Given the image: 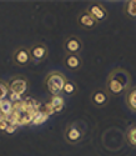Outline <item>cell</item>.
<instances>
[{
    "mask_svg": "<svg viewBox=\"0 0 136 156\" xmlns=\"http://www.w3.org/2000/svg\"><path fill=\"white\" fill-rule=\"evenodd\" d=\"M50 104L52 105V108H54V110H55V112H60V111L64 109V99H63V96H60V95L52 96Z\"/></svg>",
    "mask_w": 136,
    "mask_h": 156,
    "instance_id": "52a82bcc",
    "label": "cell"
},
{
    "mask_svg": "<svg viewBox=\"0 0 136 156\" xmlns=\"http://www.w3.org/2000/svg\"><path fill=\"white\" fill-rule=\"evenodd\" d=\"M127 12L131 16H136V0H131V2H129Z\"/></svg>",
    "mask_w": 136,
    "mask_h": 156,
    "instance_id": "d6986e66",
    "label": "cell"
},
{
    "mask_svg": "<svg viewBox=\"0 0 136 156\" xmlns=\"http://www.w3.org/2000/svg\"><path fill=\"white\" fill-rule=\"evenodd\" d=\"M125 87H126V84H124V80L121 77H117L116 73H114L110 76V79H109V90L113 94H120Z\"/></svg>",
    "mask_w": 136,
    "mask_h": 156,
    "instance_id": "3957f363",
    "label": "cell"
},
{
    "mask_svg": "<svg viewBox=\"0 0 136 156\" xmlns=\"http://www.w3.org/2000/svg\"><path fill=\"white\" fill-rule=\"evenodd\" d=\"M13 104H16L19 101H21V95H18V94H14V93H10V99H9Z\"/></svg>",
    "mask_w": 136,
    "mask_h": 156,
    "instance_id": "44dd1931",
    "label": "cell"
},
{
    "mask_svg": "<svg viewBox=\"0 0 136 156\" xmlns=\"http://www.w3.org/2000/svg\"><path fill=\"white\" fill-rule=\"evenodd\" d=\"M14 59H15L16 64H19V65H26V64L29 62V59H30L29 51L26 50V49H19L16 53H15Z\"/></svg>",
    "mask_w": 136,
    "mask_h": 156,
    "instance_id": "5b68a950",
    "label": "cell"
},
{
    "mask_svg": "<svg viewBox=\"0 0 136 156\" xmlns=\"http://www.w3.org/2000/svg\"><path fill=\"white\" fill-rule=\"evenodd\" d=\"M127 104H129V106L136 111V89H134L127 96Z\"/></svg>",
    "mask_w": 136,
    "mask_h": 156,
    "instance_id": "2e32d148",
    "label": "cell"
},
{
    "mask_svg": "<svg viewBox=\"0 0 136 156\" xmlns=\"http://www.w3.org/2000/svg\"><path fill=\"white\" fill-rule=\"evenodd\" d=\"M66 65L70 69H76V68H79V65H80V60H79V58L76 55L71 54V55H69L66 58Z\"/></svg>",
    "mask_w": 136,
    "mask_h": 156,
    "instance_id": "4fadbf2b",
    "label": "cell"
},
{
    "mask_svg": "<svg viewBox=\"0 0 136 156\" xmlns=\"http://www.w3.org/2000/svg\"><path fill=\"white\" fill-rule=\"evenodd\" d=\"M26 89H28V83H26V80H24V79H14L9 84V91L18 94V95L25 94Z\"/></svg>",
    "mask_w": 136,
    "mask_h": 156,
    "instance_id": "277c9868",
    "label": "cell"
},
{
    "mask_svg": "<svg viewBox=\"0 0 136 156\" xmlns=\"http://www.w3.org/2000/svg\"><path fill=\"white\" fill-rule=\"evenodd\" d=\"M127 140H129V142L131 145L136 146V126L131 127L127 131Z\"/></svg>",
    "mask_w": 136,
    "mask_h": 156,
    "instance_id": "e0dca14e",
    "label": "cell"
},
{
    "mask_svg": "<svg viewBox=\"0 0 136 156\" xmlns=\"http://www.w3.org/2000/svg\"><path fill=\"white\" fill-rule=\"evenodd\" d=\"M90 14L96 19V20H102L105 16H106V12L101 9V6L99 5H92L91 9H90Z\"/></svg>",
    "mask_w": 136,
    "mask_h": 156,
    "instance_id": "9c48e42d",
    "label": "cell"
},
{
    "mask_svg": "<svg viewBox=\"0 0 136 156\" xmlns=\"http://www.w3.org/2000/svg\"><path fill=\"white\" fill-rule=\"evenodd\" d=\"M106 94H104L102 91H98L95 93L94 96H92V101L96 104V105H104V104H106Z\"/></svg>",
    "mask_w": 136,
    "mask_h": 156,
    "instance_id": "5bb4252c",
    "label": "cell"
},
{
    "mask_svg": "<svg viewBox=\"0 0 136 156\" xmlns=\"http://www.w3.org/2000/svg\"><path fill=\"white\" fill-rule=\"evenodd\" d=\"M45 55H46V49L41 45H38V46L33 48V50H31V56L34 59L40 60V59H43Z\"/></svg>",
    "mask_w": 136,
    "mask_h": 156,
    "instance_id": "30bf717a",
    "label": "cell"
},
{
    "mask_svg": "<svg viewBox=\"0 0 136 156\" xmlns=\"http://www.w3.org/2000/svg\"><path fill=\"white\" fill-rule=\"evenodd\" d=\"M66 136H67V139H69L70 141H77L81 137V133L79 131L75 126H71L69 130H67Z\"/></svg>",
    "mask_w": 136,
    "mask_h": 156,
    "instance_id": "7c38bea8",
    "label": "cell"
},
{
    "mask_svg": "<svg viewBox=\"0 0 136 156\" xmlns=\"http://www.w3.org/2000/svg\"><path fill=\"white\" fill-rule=\"evenodd\" d=\"M64 91L66 94H73L75 91V86L71 84V83H66L65 86H64Z\"/></svg>",
    "mask_w": 136,
    "mask_h": 156,
    "instance_id": "ffe728a7",
    "label": "cell"
},
{
    "mask_svg": "<svg viewBox=\"0 0 136 156\" xmlns=\"http://www.w3.org/2000/svg\"><path fill=\"white\" fill-rule=\"evenodd\" d=\"M8 94H9V86L6 84L0 81V100L6 99Z\"/></svg>",
    "mask_w": 136,
    "mask_h": 156,
    "instance_id": "ac0fdd59",
    "label": "cell"
},
{
    "mask_svg": "<svg viewBox=\"0 0 136 156\" xmlns=\"http://www.w3.org/2000/svg\"><path fill=\"white\" fill-rule=\"evenodd\" d=\"M80 49V41L76 37H73L70 40H67L66 43V50L70 51V53H76V51Z\"/></svg>",
    "mask_w": 136,
    "mask_h": 156,
    "instance_id": "8fae6325",
    "label": "cell"
},
{
    "mask_svg": "<svg viewBox=\"0 0 136 156\" xmlns=\"http://www.w3.org/2000/svg\"><path fill=\"white\" fill-rule=\"evenodd\" d=\"M48 118L49 116L45 114V112H43V111H38V114L35 115V118H34V120H33V122L31 124H34V125H41V124H44L46 120H48Z\"/></svg>",
    "mask_w": 136,
    "mask_h": 156,
    "instance_id": "9a60e30c",
    "label": "cell"
},
{
    "mask_svg": "<svg viewBox=\"0 0 136 156\" xmlns=\"http://www.w3.org/2000/svg\"><path fill=\"white\" fill-rule=\"evenodd\" d=\"M80 23H81L83 27L91 28V27H94V25L98 23V20L95 19L91 14H84V15H81V18H80Z\"/></svg>",
    "mask_w": 136,
    "mask_h": 156,
    "instance_id": "ba28073f",
    "label": "cell"
},
{
    "mask_svg": "<svg viewBox=\"0 0 136 156\" xmlns=\"http://www.w3.org/2000/svg\"><path fill=\"white\" fill-rule=\"evenodd\" d=\"M0 105H2V100H0Z\"/></svg>",
    "mask_w": 136,
    "mask_h": 156,
    "instance_id": "603a6c76",
    "label": "cell"
},
{
    "mask_svg": "<svg viewBox=\"0 0 136 156\" xmlns=\"http://www.w3.org/2000/svg\"><path fill=\"white\" fill-rule=\"evenodd\" d=\"M13 108H14V104H13L9 99H4L2 100V105H0V112L4 114L6 118L13 112Z\"/></svg>",
    "mask_w": 136,
    "mask_h": 156,
    "instance_id": "8992f818",
    "label": "cell"
},
{
    "mask_svg": "<svg viewBox=\"0 0 136 156\" xmlns=\"http://www.w3.org/2000/svg\"><path fill=\"white\" fill-rule=\"evenodd\" d=\"M41 104H39L38 101L33 100V99H26V100H21L16 104H14V108H13V112L8 116V122L9 125H28L30 122H33L35 115L38 114V111L40 110Z\"/></svg>",
    "mask_w": 136,
    "mask_h": 156,
    "instance_id": "6da1fadb",
    "label": "cell"
},
{
    "mask_svg": "<svg viewBox=\"0 0 136 156\" xmlns=\"http://www.w3.org/2000/svg\"><path fill=\"white\" fill-rule=\"evenodd\" d=\"M66 81H65V77L59 74V73H54V74H50L48 76V80H46V85H48V89L49 91L55 96V95H59L61 91H64V86H65Z\"/></svg>",
    "mask_w": 136,
    "mask_h": 156,
    "instance_id": "7a4b0ae2",
    "label": "cell"
},
{
    "mask_svg": "<svg viewBox=\"0 0 136 156\" xmlns=\"http://www.w3.org/2000/svg\"><path fill=\"white\" fill-rule=\"evenodd\" d=\"M16 127H18V126H15V125H9V126L6 127V130H5V133H6V134H13V133H15Z\"/></svg>",
    "mask_w": 136,
    "mask_h": 156,
    "instance_id": "7402d4cb",
    "label": "cell"
}]
</instances>
